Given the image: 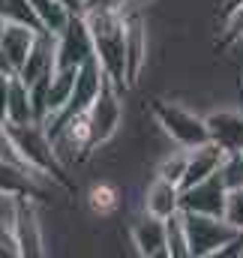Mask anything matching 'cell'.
<instances>
[{
	"label": "cell",
	"instance_id": "18",
	"mask_svg": "<svg viewBox=\"0 0 243 258\" xmlns=\"http://www.w3.org/2000/svg\"><path fill=\"white\" fill-rule=\"evenodd\" d=\"M30 6H33V15H36L39 27L48 30V33H54V36L60 33L63 27L72 21V15H75V9L69 3H63V0H30Z\"/></svg>",
	"mask_w": 243,
	"mask_h": 258
},
{
	"label": "cell",
	"instance_id": "28",
	"mask_svg": "<svg viewBox=\"0 0 243 258\" xmlns=\"http://www.w3.org/2000/svg\"><path fill=\"white\" fill-rule=\"evenodd\" d=\"M0 75H15V66H12V60H9V54L0 48Z\"/></svg>",
	"mask_w": 243,
	"mask_h": 258
},
{
	"label": "cell",
	"instance_id": "30",
	"mask_svg": "<svg viewBox=\"0 0 243 258\" xmlns=\"http://www.w3.org/2000/svg\"><path fill=\"white\" fill-rule=\"evenodd\" d=\"M63 3H69V6H72V9L78 12V3H81V0H63Z\"/></svg>",
	"mask_w": 243,
	"mask_h": 258
},
{
	"label": "cell",
	"instance_id": "3",
	"mask_svg": "<svg viewBox=\"0 0 243 258\" xmlns=\"http://www.w3.org/2000/svg\"><path fill=\"white\" fill-rule=\"evenodd\" d=\"M183 213L186 237H189V258H216L225 243H231L240 228L231 225L225 216H210V213Z\"/></svg>",
	"mask_w": 243,
	"mask_h": 258
},
{
	"label": "cell",
	"instance_id": "22",
	"mask_svg": "<svg viewBox=\"0 0 243 258\" xmlns=\"http://www.w3.org/2000/svg\"><path fill=\"white\" fill-rule=\"evenodd\" d=\"M183 171H186V147H180V150H174L171 156H165V159L159 162V171H156V174L180 186V180H183Z\"/></svg>",
	"mask_w": 243,
	"mask_h": 258
},
{
	"label": "cell",
	"instance_id": "17",
	"mask_svg": "<svg viewBox=\"0 0 243 258\" xmlns=\"http://www.w3.org/2000/svg\"><path fill=\"white\" fill-rule=\"evenodd\" d=\"M75 78H78V69H57L54 72V78L48 84V96H45V120L42 123H48L51 117H57L66 108L72 87H75Z\"/></svg>",
	"mask_w": 243,
	"mask_h": 258
},
{
	"label": "cell",
	"instance_id": "20",
	"mask_svg": "<svg viewBox=\"0 0 243 258\" xmlns=\"http://www.w3.org/2000/svg\"><path fill=\"white\" fill-rule=\"evenodd\" d=\"M165 240H168V258H189V237L180 210L165 219Z\"/></svg>",
	"mask_w": 243,
	"mask_h": 258
},
{
	"label": "cell",
	"instance_id": "24",
	"mask_svg": "<svg viewBox=\"0 0 243 258\" xmlns=\"http://www.w3.org/2000/svg\"><path fill=\"white\" fill-rule=\"evenodd\" d=\"M132 6V0H81L78 3V15L87 12H114V9H126Z\"/></svg>",
	"mask_w": 243,
	"mask_h": 258
},
{
	"label": "cell",
	"instance_id": "25",
	"mask_svg": "<svg viewBox=\"0 0 243 258\" xmlns=\"http://www.w3.org/2000/svg\"><path fill=\"white\" fill-rule=\"evenodd\" d=\"M225 219L231 225H237L243 231V186L228 192V204H225Z\"/></svg>",
	"mask_w": 243,
	"mask_h": 258
},
{
	"label": "cell",
	"instance_id": "21",
	"mask_svg": "<svg viewBox=\"0 0 243 258\" xmlns=\"http://www.w3.org/2000/svg\"><path fill=\"white\" fill-rule=\"evenodd\" d=\"M216 174L222 177L225 189H240L243 186V150H225L222 159H219V168Z\"/></svg>",
	"mask_w": 243,
	"mask_h": 258
},
{
	"label": "cell",
	"instance_id": "11",
	"mask_svg": "<svg viewBox=\"0 0 243 258\" xmlns=\"http://www.w3.org/2000/svg\"><path fill=\"white\" fill-rule=\"evenodd\" d=\"M222 153L225 150L219 144H213V141H204L198 147H186V171H183L180 189L198 183V180H204V177H210V174H216Z\"/></svg>",
	"mask_w": 243,
	"mask_h": 258
},
{
	"label": "cell",
	"instance_id": "2",
	"mask_svg": "<svg viewBox=\"0 0 243 258\" xmlns=\"http://www.w3.org/2000/svg\"><path fill=\"white\" fill-rule=\"evenodd\" d=\"M126 9L81 15L87 30H90L93 54H96V60L102 66V72L114 84H120L123 90H126Z\"/></svg>",
	"mask_w": 243,
	"mask_h": 258
},
{
	"label": "cell",
	"instance_id": "23",
	"mask_svg": "<svg viewBox=\"0 0 243 258\" xmlns=\"http://www.w3.org/2000/svg\"><path fill=\"white\" fill-rule=\"evenodd\" d=\"M240 39H243V3L234 6V9H228L225 30H222V36H219V42H222V45H234V42H240Z\"/></svg>",
	"mask_w": 243,
	"mask_h": 258
},
{
	"label": "cell",
	"instance_id": "9",
	"mask_svg": "<svg viewBox=\"0 0 243 258\" xmlns=\"http://www.w3.org/2000/svg\"><path fill=\"white\" fill-rule=\"evenodd\" d=\"M54 72H57V36L48 33V30H39V36H36L27 60L21 63V69L15 75L30 87V84H36L42 78H51Z\"/></svg>",
	"mask_w": 243,
	"mask_h": 258
},
{
	"label": "cell",
	"instance_id": "13",
	"mask_svg": "<svg viewBox=\"0 0 243 258\" xmlns=\"http://www.w3.org/2000/svg\"><path fill=\"white\" fill-rule=\"evenodd\" d=\"M42 180H48L45 174L33 171V168H24L18 162H9V159H0V192H12V195H27V198H36Z\"/></svg>",
	"mask_w": 243,
	"mask_h": 258
},
{
	"label": "cell",
	"instance_id": "26",
	"mask_svg": "<svg viewBox=\"0 0 243 258\" xmlns=\"http://www.w3.org/2000/svg\"><path fill=\"white\" fill-rule=\"evenodd\" d=\"M0 258H18L15 231H12V222H6V219H0Z\"/></svg>",
	"mask_w": 243,
	"mask_h": 258
},
{
	"label": "cell",
	"instance_id": "10",
	"mask_svg": "<svg viewBox=\"0 0 243 258\" xmlns=\"http://www.w3.org/2000/svg\"><path fill=\"white\" fill-rule=\"evenodd\" d=\"M132 246L135 252L144 258H168V240H165V219L153 216V213H141L132 228H129Z\"/></svg>",
	"mask_w": 243,
	"mask_h": 258
},
{
	"label": "cell",
	"instance_id": "6",
	"mask_svg": "<svg viewBox=\"0 0 243 258\" xmlns=\"http://www.w3.org/2000/svg\"><path fill=\"white\" fill-rule=\"evenodd\" d=\"M90 57H93V39L84 18L75 12L72 21L57 33V69H78Z\"/></svg>",
	"mask_w": 243,
	"mask_h": 258
},
{
	"label": "cell",
	"instance_id": "7",
	"mask_svg": "<svg viewBox=\"0 0 243 258\" xmlns=\"http://www.w3.org/2000/svg\"><path fill=\"white\" fill-rule=\"evenodd\" d=\"M15 243H18V258H39L45 255V240H42V225L36 216V204L33 198L21 195L18 198V210H15Z\"/></svg>",
	"mask_w": 243,
	"mask_h": 258
},
{
	"label": "cell",
	"instance_id": "14",
	"mask_svg": "<svg viewBox=\"0 0 243 258\" xmlns=\"http://www.w3.org/2000/svg\"><path fill=\"white\" fill-rule=\"evenodd\" d=\"M36 36H39V27L24 24V21H6L3 36H0V48L9 54V60H12V66H15V72L21 69L24 60H27V54H30Z\"/></svg>",
	"mask_w": 243,
	"mask_h": 258
},
{
	"label": "cell",
	"instance_id": "4",
	"mask_svg": "<svg viewBox=\"0 0 243 258\" xmlns=\"http://www.w3.org/2000/svg\"><path fill=\"white\" fill-rule=\"evenodd\" d=\"M150 114L156 117V123L162 126V132H165L177 147H198V144L210 141L207 120L198 117L195 111H189V108L177 105V102H168V99H150Z\"/></svg>",
	"mask_w": 243,
	"mask_h": 258
},
{
	"label": "cell",
	"instance_id": "5",
	"mask_svg": "<svg viewBox=\"0 0 243 258\" xmlns=\"http://www.w3.org/2000/svg\"><path fill=\"white\" fill-rule=\"evenodd\" d=\"M225 204H228V189L219 174H210V177L180 189V210H186V213L225 216Z\"/></svg>",
	"mask_w": 243,
	"mask_h": 258
},
{
	"label": "cell",
	"instance_id": "16",
	"mask_svg": "<svg viewBox=\"0 0 243 258\" xmlns=\"http://www.w3.org/2000/svg\"><path fill=\"white\" fill-rule=\"evenodd\" d=\"M36 120V108H33V96L30 87L12 75L9 81V105H6V123H33Z\"/></svg>",
	"mask_w": 243,
	"mask_h": 258
},
{
	"label": "cell",
	"instance_id": "27",
	"mask_svg": "<svg viewBox=\"0 0 243 258\" xmlns=\"http://www.w3.org/2000/svg\"><path fill=\"white\" fill-rule=\"evenodd\" d=\"M9 81H12V75H0V123H6V105H9Z\"/></svg>",
	"mask_w": 243,
	"mask_h": 258
},
{
	"label": "cell",
	"instance_id": "31",
	"mask_svg": "<svg viewBox=\"0 0 243 258\" xmlns=\"http://www.w3.org/2000/svg\"><path fill=\"white\" fill-rule=\"evenodd\" d=\"M132 3H135V6H147L150 0H132Z\"/></svg>",
	"mask_w": 243,
	"mask_h": 258
},
{
	"label": "cell",
	"instance_id": "1",
	"mask_svg": "<svg viewBox=\"0 0 243 258\" xmlns=\"http://www.w3.org/2000/svg\"><path fill=\"white\" fill-rule=\"evenodd\" d=\"M3 129H6V138H9L12 150L18 153V159L27 168L45 174L51 183H57L66 192H72L69 177H66V165H63L51 135L45 132V126L39 120H33V123H3Z\"/></svg>",
	"mask_w": 243,
	"mask_h": 258
},
{
	"label": "cell",
	"instance_id": "8",
	"mask_svg": "<svg viewBox=\"0 0 243 258\" xmlns=\"http://www.w3.org/2000/svg\"><path fill=\"white\" fill-rule=\"evenodd\" d=\"M147 63V27L141 18V6L126 9V87H135L141 69Z\"/></svg>",
	"mask_w": 243,
	"mask_h": 258
},
{
	"label": "cell",
	"instance_id": "29",
	"mask_svg": "<svg viewBox=\"0 0 243 258\" xmlns=\"http://www.w3.org/2000/svg\"><path fill=\"white\" fill-rule=\"evenodd\" d=\"M6 21H9V18H6V15L0 12V36H3V27H6Z\"/></svg>",
	"mask_w": 243,
	"mask_h": 258
},
{
	"label": "cell",
	"instance_id": "12",
	"mask_svg": "<svg viewBox=\"0 0 243 258\" xmlns=\"http://www.w3.org/2000/svg\"><path fill=\"white\" fill-rule=\"evenodd\" d=\"M204 120L213 144L222 150H243V111H213Z\"/></svg>",
	"mask_w": 243,
	"mask_h": 258
},
{
	"label": "cell",
	"instance_id": "15",
	"mask_svg": "<svg viewBox=\"0 0 243 258\" xmlns=\"http://www.w3.org/2000/svg\"><path fill=\"white\" fill-rule=\"evenodd\" d=\"M144 210L153 213V216H159V219L174 216V213L180 210V186L156 174V180H153V183L147 186V192H144Z\"/></svg>",
	"mask_w": 243,
	"mask_h": 258
},
{
	"label": "cell",
	"instance_id": "19",
	"mask_svg": "<svg viewBox=\"0 0 243 258\" xmlns=\"http://www.w3.org/2000/svg\"><path fill=\"white\" fill-rule=\"evenodd\" d=\"M87 204H90L93 213L108 216V213H114L120 207V189L114 183H105V180L102 183H93L90 192H87Z\"/></svg>",
	"mask_w": 243,
	"mask_h": 258
}]
</instances>
